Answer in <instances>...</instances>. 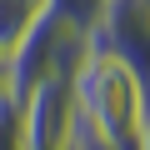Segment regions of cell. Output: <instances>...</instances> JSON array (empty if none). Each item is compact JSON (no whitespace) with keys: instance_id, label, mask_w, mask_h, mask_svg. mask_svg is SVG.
<instances>
[{"instance_id":"obj_11","label":"cell","mask_w":150,"mask_h":150,"mask_svg":"<svg viewBox=\"0 0 150 150\" xmlns=\"http://www.w3.org/2000/svg\"><path fill=\"white\" fill-rule=\"evenodd\" d=\"M70 150H75V145H70Z\"/></svg>"},{"instance_id":"obj_8","label":"cell","mask_w":150,"mask_h":150,"mask_svg":"<svg viewBox=\"0 0 150 150\" xmlns=\"http://www.w3.org/2000/svg\"><path fill=\"white\" fill-rule=\"evenodd\" d=\"M75 150H115L110 140H100L95 130H85V125H75Z\"/></svg>"},{"instance_id":"obj_7","label":"cell","mask_w":150,"mask_h":150,"mask_svg":"<svg viewBox=\"0 0 150 150\" xmlns=\"http://www.w3.org/2000/svg\"><path fill=\"white\" fill-rule=\"evenodd\" d=\"M0 150H25V130H20V100L0 95Z\"/></svg>"},{"instance_id":"obj_5","label":"cell","mask_w":150,"mask_h":150,"mask_svg":"<svg viewBox=\"0 0 150 150\" xmlns=\"http://www.w3.org/2000/svg\"><path fill=\"white\" fill-rule=\"evenodd\" d=\"M45 0H0V55H10L20 45V35L40 20Z\"/></svg>"},{"instance_id":"obj_4","label":"cell","mask_w":150,"mask_h":150,"mask_svg":"<svg viewBox=\"0 0 150 150\" xmlns=\"http://www.w3.org/2000/svg\"><path fill=\"white\" fill-rule=\"evenodd\" d=\"M85 40L115 55L150 95V0H105V10L85 30Z\"/></svg>"},{"instance_id":"obj_10","label":"cell","mask_w":150,"mask_h":150,"mask_svg":"<svg viewBox=\"0 0 150 150\" xmlns=\"http://www.w3.org/2000/svg\"><path fill=\"white\" fill-rule=\"evenodd\" d=\"M0 95H10V60L0 55Z\"/></svg>"},{"instance_id":"obj_1","label":"cell","mask_w":150,"mask_h":150,"mask_svg":"<svg viewBox=\"0 0 150 150\" xmlns=\"http://www.w3.org/2000/svg\"><path fill=\"white\" fill-rule=\"evenodd\" d=\"M75 110H80V125L85 130H95L115 150H140L145 85L135 80L115 55L95 50L90 40H85L80 65H75Z\"/></svg>"},{"instance_id":"obj_3","label":"cell","mask_w":150,"mask_h":150,"mask_svg":"<svg viewBox=\"0 0 150 150\" xmlns=\"http://www.w3.org/2000/svg\"><path fill=\"white\" fill-rule=\"evenodd\" d=\"M20 100V130H25V150H70L75 145V75H50V80L30 85Z\"/></svg>"},{"instance_id":"obj_6","label":"cell","mask_w":150,"mask_h":150,"mask_svg":"<svg viewBox=\"0 0 150 150\" xmlns=\"http://www.w3.org/2000/svg\"><path fill=\"white\" fill-rule=\"evenodd\" d=\"M45 10L55 15V20H65L70 30H90L95 20H100V10H105V0H45Z\"/></svg>"},{"instance_id":"obj_9","label":"cell","mask_w":150,"mask_h":150,"mask_svg":"<svg viewBox=\"0 0 150 150\" xmlns=\"http://www.w3.org/2000/svg\"><path fill=\"white\" fill-rule=\"evenodd\" d=\"M140 150H150V95H145V125H140Z\"/></svg>"},{"instance_id":"obj_2","label":"cell","mask_w":150,"mask_h":150,"mask_svg":"<svg viewBox=\"0 0 150 150\" xmlns=\"http://www.w3.org/2000/svg\"><path fill=\"white\" fill-rule=\"evenodd\" d=\"M85 55V35L70 30L65 20H55L50 10H40V20L20 35V45L5 55L10 60V95H25L30 85L50 80V75H75Z\"/></svg>"}]
</instances>
